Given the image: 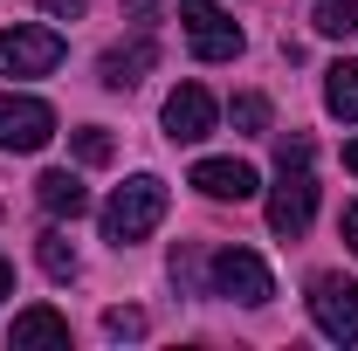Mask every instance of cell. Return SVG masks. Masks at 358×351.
Returning a JSON list of instances; mask_svg holds the SVG:
<instances>
[{"instance_id":"6da1fadb","label":"cell","mask_w":358,"mask_h":351,"mask_svg":"<svg viewBox=\"0 0 358 351\" xmlns=\"http://www.w3.org/2000/svg\"><path fill=\"white\" fill-rule=\"evenodd\" d=\"M275 166H282V179H275V193H268V227L282 234V241H296L303 227H310L317 214V179H310V138H282V152H275Z\"/></svg>"},{"instance_id":"7a4b0ae2","label":"cell","mask_w":358,"mask_h":351,"mask_svg":"<svg viewBox=\"0 0 358 351\" xmlns=\"http://www.w3.org/2000/svg\"><path fill=\"white\" fill-rule=\"evenodd\" d=\"M159 220H166V179L138 173V179H124V186L103 200V241L131 248V241H145Z\"/></svg>"},{"instance_id":"3957f363","label":"cell","mask_w":358,"mask_h":351,"mask_svg":"<svg viewBox=\"0 0 358 351\" xmlns=\"http://www.w3.org/2000/svg\"><path fill=\"white\" fill-rule=\"evenodd\" d=\"M207 296H227V303H268L275 296V275H268L262 255H248V248H214V262H207V282H200Z\"/></svg>"},{"instance_id":"277c9868","label":"cell","mask_w":358,"mask_h":351,"mask_svg":"<svg viewBox=\"0 0 358 351\" xmlns=\"http://www.w3.org/2000/svg\"><path fill=\"white\" fill-rule=\"evenodd\" d=\"M179 28H186V42L200 62H234L241 55V28L227 21L214 0H179Z\"/></svg>"},{"instance_id":"5b68a950","label":"cell","mask_w":358,"mask_h":351,"mask_svg":"<svg viewBox=\"0 0 358 351\" xmlns=\"http://www.w3.org/2000/svg\"><path fill=\"white\" fill-rule=\"evenodd\" d=\"M48 138H55V110L42 96L0 89V152H42Z\"/></svg>"},{"instance_id":"8992f818","label":"cell","mask_w":358,"mask_h":351,"mask_svg":"<svg viewBox=\"0 0 358 351\" xmlns=\"http://www.w3.org/2000/svg\"><path fill=\"white\" fill-rule=\"evenodd\" d=\"M62 62V35L55 28H7L0 35V76H48Z\"/></svg>"},{"instance_id":"52a82bcc","label":"cell","mask_w":358,"mask_h":351,"mask_svg":"<svg viewBox=\"0 0 358 351\" xmlns=\"http://www.w3.org/2000/svg\"><path fill=\"white\" fill-rule=\"evenodd\" d=\"M310 317H317L324 338L358 345V282H345V275H317V282H310Z\"/></svg>"},{"instance_id":"ba28073f","label":"cell","mask_w":358,"mask_h":351,"mask_svg":"<svg viewBox=\"0 0 358 351\" xmlns=\"http://www.w3.org/2000/svg\"><path fill=\"white\" fill-rule=\"evenodd\" d=\"M214 117H221V110H214V96L200 83H179L173 96H166V138H173V145H200V138L214 131Z\"/></svg>"},{"instance_id":"9c48e42d","label":"cell","mask_w":358,"mask_h":351,"mask_svg":"<svg viewBox=\"0 0 358 351\" xmlns=\"http://www.w3.org/2000/svg\"><path fill=\"white\" fill-rule=\"evenodd\" d=\"M193 186H200L207 200H234V207H241V200H255L262 179H255V166H241V159H200V166H193Z\"/></svg>"},{"instance_id":"30bf717a","label":"cell","mask_w":358,"mask_h":351,"mask_svg":"<svg viewBox=\"0 0 358 351\" xmlns=\"http://www.w3.org/2000/svg\"><path fill=\"white\" fill-rule=\"evenodd\" d=\"M152 62H159V48H152V35H138V42H124V48H103L96 76H103V89H131Z\"/></svg>"},{"instance_id":"8fae6325","label":"cell","mask_w":358,"mask_h":351,"mask_svg":"<svg viewBox=\"0 0 358 351\" xmlns=\"http://www.w3.org/2000/svg\"><path fill=\"white\" fill-rule=\"evenodd\" d=\"M35 200H42L55 220H76V214H90V186L76 173H42L35 179Z\"/></svg>"},{"instance_id":"7c38bea8","label":"cell","mask_w":358,"mask_h":351,"mask_svg":"<svg viewBox=\"0 0 358 351\" xmlns=\"http://www.w3.org/2000/svg\"><path fill=\"white\" fill-rule=\"evenodd\" d=\"M324 103H331V117L358 124V62H331L324 69Z\"/></svg>"},{"instance_id":"4fadbf2b","label":"cell","mask_w":358,"mask_h":351,"mask_svg":"<svg viewBox=\"0 0 358 351\" xmlns=\"http://www.w3.org/2000/svg\"><path fill=\"white\" fill-rule=\"evenodd\" d=\"M7 338H14V345H69V317H55V310H21Z\"/></svg>"},{"instance_id":"5bb4252c","label":"cell","mask_w":358,"mask_h":351,"mask_svg":"<svg viewBox=\"0 0 358 351\" xmlns=\"http://www.w3.org/2000/svg\"><path fill=\"white\" fill-rule=\"evenodd\" d=\"M310 28L331 35V42H352V35H358V0H324V7L310 14Z\"/></svg>"},{"instance_id":"9a60e30c","label":"cell","mask_w":358,"mask_h":351,"mask_svg":"<svg viewBox=\"0 0 358 351\" xmlns=\"http://www.w3.org/2000/svg\"><path fill=\"white\" fill-rule=\"evenodd\" d=\"M35 262H42V275H55V282H69V275H76V248H69V241H62V234L48 227L42 241H35Z\"/></svg>"},{"instance_id":"2e32d148","label":"cell","mask_w":358,"mask_h":351,"mask_svg":"<svg viewBox=\"0 0 358 351\" xmlns=\"http://www.w3.org/2000/svg\"><path fill=\"white\" fill-rule=\"evenodd\" d=\"M76 159H83V166H110V159H117L110 131H103V124H83V131H76Z\"/></svg>"},{"instance_id":"e0dca14e","label":"cell","mask_w":358,"mask_h":351,"mask_svg":"<svg viewBox=\"0 0 358 351\" xmlns=\"http://www.w3.org/2000/svg\"><path fill=\"white\" fill-rule=\"evenodd\" d=\"M234 131H248V138L268 131V96H234Z\"/></svg>"},{"instance_id":"ac0fdd59","label":"cell","mask_w":358,"mask_h":351,"mask_svg":"<svg viewBox=\"0 0 358 351\" xmlns=\"http://www.w3.org/2000/svg\"><path fill=\"white\" fill-rule=\"evenodd\" d=\"M103 331L110 338H145V310H103Z\"/></svg>"},{"instance_id":"d6986e66","label":"cell","mask_w":358,"mask_h":351,"mask_svg":"<svg viewBox=\"0 0 358 351\" xmlns=\"http://www.w3.org/2000/svg\"><path fill=\"white\" fill-rule=\"evenodd\" d=\"M42 14H55V21H76V14H83V0H42Z\"/></svg>"},{"instance_id":"ffe728a7","label":"cell","mask_w":358,"mask_h":351,"mask_svg":"<svg viewBox=\"0 0 358 351\" xmlns=\"http://www.w3.org/2000/svg\"><path fill=\"white\" fill-rule=\"evenodd\" d=\"M345 248H352V255H358V200H352V207H345Z\"/></svg>"},{"instance_id":"44dd1931","label":"cell","mask_w":358,"mask_h":351,"mask_svg":"<svg viewBox=\"0 0 358 351\" xmlns=\"http://www.w3.org/2000/svg\"><path fill=\"white\" fill-rule=\"evenodd\" d=\"M124 7H131V21H152L159 14V0H124Z\"/></svg>"},{"instance_id":"7402d4cb","label":"cell","mask_w":358,"mask_h":351,"mask_svg":"<svg viewBox=\"0 0 358 351\" xmlns=\"http://www.w3.org/2000/svg\"><path fill=\"white\" fill-rule=\"evenodd\" d=\"M7 289H14V268H7V255H0V296H7Z\"/></svg>"},{"instance_id":"603a6c76","label":"cell","mask_w":358,"mask_h":351,"mask_svg":"<svg viewBox=\"0 0 358 351\" xmlns=\"http://www.w3.org/2000/svg\"><path fill=\"white\" fill-rule=\"evenodd\" d=\"M345 166H352V173H358V138H352V145H345Z\"/></svg>"}]
</instances>
